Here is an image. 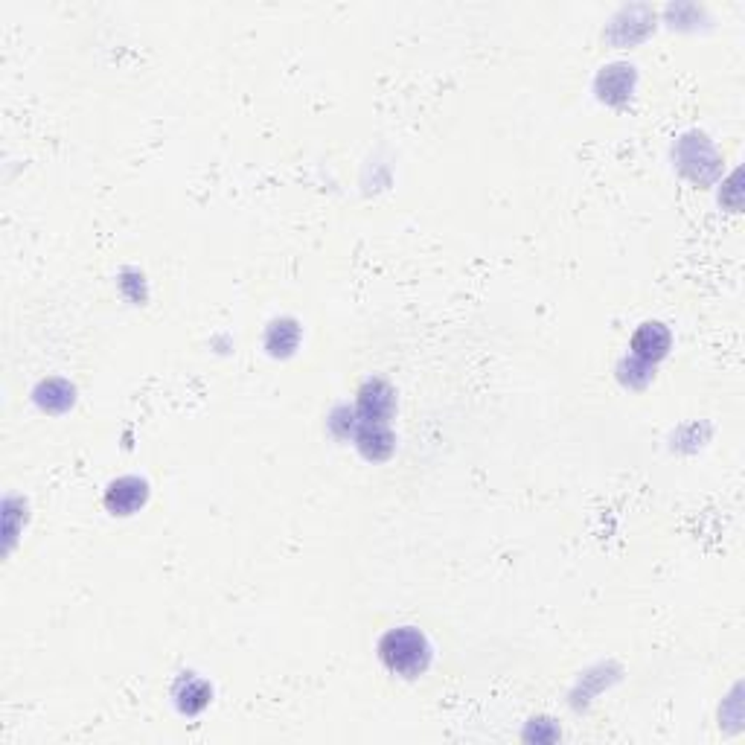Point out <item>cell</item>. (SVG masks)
I'll list each match as a JSON object with an SVG mask.
<instances>
[{
    "label": "cell",
    "instance_id": "obj_3",
    "mask_svg": "<svg viewBox=\"0 0 745 745\" xmlns=\"http://www.w3.org/2000/svg\"><path fill=\"white\" fill-rule=\"evenodd\" d=\"M667 341L669 338L658 323H647L644 330L635 335V350L644 355V359H658L667 350Z\"/></svg>",
    "mask_w": 745,
    "mask_h": 745
},
{
    "label": "cell",
    "instance_id": "obj_2",
    "mask_svg": "<svg viewBox=\"0 0 745 745\" xmlns=\"http://www.w3.org/2000/svg\"><path fill=\"white\" fill-rule=\"evenodd\" d=\"M146 498V486L140 481H134V478H123V481H117L111 486V493H108V506L114 513H131L134 506H140Z\"/></svg>",
    "mask_w": 745,
    "mask_h": 745
},
{
    "label": "cell",
    "instance_id": "obj_1",
    "mask_svg": "<svg viewBox=\"0 0 745 745\" xmlns=\"http://www.w3.org/2000/svg\"><path fill=\"white\" fill-rule=\"evenodd\" d=\"M382 658L384 664L399 676H420L428 667V644L420 632L413 629H396L382 640Z\"/></svg>",
    "mask_w": 745,
    "mask_h": 745
}]
</instances>
